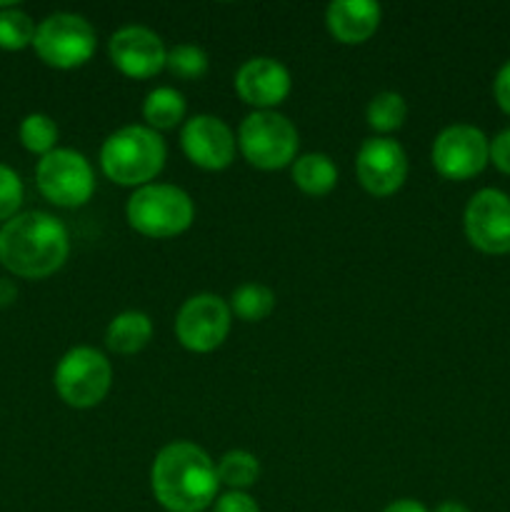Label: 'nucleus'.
I'll return each instance as SVG.
<instances>
[{
	"mask_svg": "<svg viewBox=\"0 0 510 512\" xmlns=\"http://www.w3.org/2000/svg\"><path fill=\"white\" fill-rule=\"evenodd\" d=\"M220 480L215 463L200 445L175 440L160 448L150 468V490L168 512H205L213 508Z\"/></svg>",
	"mask_w": 510,
	"mask_h": 512,
	"instance_id": "1",
	"label": "nucleus"
},
{
	"mask_svg": "<svg viewBox=\"0 0 510 512\" xmlns=\"http://www.w3.org/2000/svg\"><path fill=\"white\" fill-rule=\"evenodd\" d=\"M68 255V228L43 210L15 215L0 228V263L18 278H48L63 268Z\"/></svg>",
	"mask_w": 510,
	"mask_h": 512,
	"instance_id": "2",
	"label": "nucleus"
},
{
	"mask_svg": "<svg viewBox=\"0 0 510 512\" xmlns=\"http://www.w3.org/2000/svg\"><path fill=\"white\" fill-rule=\"evenodd\" d=\"M165 158L168 148L163 135L148 125H123L103 140L100 170L110 183L138 190L158 178Z\"/></svg>",
	"mask_w": 510,
	"mask_h": 512,
	"instance_id": "3",
	"label": "nucleus"
},
{
	"mask_svg": "<svg viewBox=\"0 0 510 512\" xmlns=\"http://www.w3.org/2000/svg\"><path fill=\"white\" fill-rule=\"evenodd\" d=\"M128 225L143 238H178L193 225L195 205L183 188L170 183H150L135 190L125 205Z\"/></svg>",
	"mask_w": 510,
	"mask_h": 512,
	"instance_id": "4",
	"label": "nucleus"
},
{
	"mask_svg": "<svg viewBox=\"0 0 510 512\" xmlns=\"http://www.w3.org/2000/svg\"><path fill=\"white\" fill-rule=\"evenodd\" d=\"M298 128L278 110H253L238 128V150L253 168L283 170L298 155Z\"/></svg>",
	"mask_w": 510,
	"mask_h": 512,
	"instance_id": "5",
	"label": "nucleus"
},
{
	"mask_svg": "<svg viewBox=\"0 0 510 512\" xmlns=\"http://www.w3.org/2000/svg\"><path fill=\"white\" fill-rule=\"evenodd\" d=\"M60 400L75 410L95 408L105 400L113 385V365L100 350L90 345L70 348L60 358L53 375Z\"/></svg>",
	"mask_w": 510,
	"mask_h": 512,
	"instance_id": "6",
	"label": "nucleus"
},
{
	"mask_svg": "<svg viewBox=\"0 0 510 512\" xmlns=\"http://www.w3.org/2000/svg\"><path fill=\"white\" fill-rule=\"evenodd\" d=\"M95 45V28L78 13H53L35 25L33 48L50 68H80L93 58Z\"/></svg>",
	"mask_w": 510,
	"mask_h": 512,
	"instance_id": "7",
	"label": "nucleus"
},
{
	"mask_svg": "<svg viewBox=\"0 0 510 512\" xmlns=\"http://www.w3.org/2000/svg\"><path fill=\"white\" fill-rule=\"evenodd\" d=\"M35 183L43 198L58 208H80L95 193L93 165L73 148H55L43 155L35 168Z\"/></svg>",
	"mask_w": 510,
	"mask_h": 512,
	"instance_id": "8",
	"label": "nucleus"
},
{
	"mask_svg": "<svg viewBox=\"0 0 510 512\" xmlns=\"http://www.w3.org/2000/svg\"><path fill=\"white\" fill-rule=\"evenodd\" d=\"M233 313L215 293L190 295L175 315V338L190 353H213L228 340Z\"/></svg>",
	"mask_w": 510,
	"mask_h": 512,
	"instance_id": "9",
	"label": "nucleus"
},
{
	"mask_svg": "<svg viewBox=\"0 0 510 512\" xmlns=\"http://www.w3.org/2000/svg\"><path fill=\"white\" fill-rule=\"evenodd\" d=\"M430 160L440 178L470 180L490 163V138L470 123L448 125L433 140Z\"/></svg>",
	"mask_w": 510,
	"mask_h": 512,
	"instance_id": "10",
	"label": "nucleus"
},
{
	"mask_svg": "<svg viewBox=\"0 0 510 512\" xmlns=\"http://www.w3.org/2000/svg\"><path fill=\"white\" fill-rule=\"evenodd\" d=\"M468 243L485 255L510 253V195L498 188H483L468 200L463 213Z\"/></svg>",
	"mask_w": 510,
	"mask_h": 512,
	"instance_id": "11",
	"label": "nucleus"
},
{
	"mask_svg": "<svg viewBox=\"0 0 510 512\" xmlns=\"http://www.w3.org/2000/svg\"><path fill=\"white\" fill-rule=\"evenodd\" d=\"M180 148L195 168L218 173V170L230 168L235 160L238 138L223 118L200 113L185 120L180 128Z\"/></svg>",
	"mask_w": 510,
	"mask_h": 512,
	"instance_id": "12",
	"label": "nucleus"
},
{
	"mask_svg": "<svg viewBox=\"0 0 510 512\" xmlns=\"http://www.w3.org/2000/svg\"><path fill=\"white\" fill-rule=\"evenodd\" d=\"M355 175L365 193L373 198H390L408 178V155L393 138H368L355 155Z\"/></svg>",
	"mask_w": 510,
	"mask_h": 512,
	"instance_id": "13",
	"label": "nucleus"
},
{
	"mask_svg": "<svg viewBox=\"0 0 510 512\" xmlns=\"http://www.w3.org/2000/svg\"><path fill=\"white\" fill-rule=\"evenodd\" d=\"M108 58L125 78L148 80L165 70L168 48L155 30L145 25H125L110 35Z\"/></svg>",
	"mask_w": 510,
	"mask_h": 512,
	"instance_id": "14",
	"label": "nucleus"
},
{
	"mask_svg": "<svg viewBox=\"0 0 510 512\" xmlns=\"http://www.w3.org/2000/svg\"><path fill=\"white\" fill-rule=\"evenodd\" d=\"M233 85L243 103L253 105L255 110H275L290 95L293 78L280 60L258 55L235 70Z\"/></svg>",
	"mask_w": 510,
	"mask_h": 512,
	"instance_id": "15",
	"label": "nucleus"
},
{
	"mask_svg": "<svg viewBox=\"0 0 510 512\" xmlns=\"http://www.w3.org/2000/svg\"><path fill=\"white\" fill-rule=\"evenodd\" d=\"M383 8L373 0H333L325 8V28L338 43L363 45L375 35Z\"/></svg>",
	"mask_w": 510,
	"mask_h": 512,
	"instance_id": "16",
	"label": "nucleus"
},
{
	"mask_svg": "<svg viewBox=\"0 0 510 512\" xmlns=\"http://www.w3.org/2000/svg\"><path fill=\"white\" fill-rule=\"evenodd\" d=\"M153 340V320L143 310H125L110 320L105 348L115 355H135Z\"/></svg>",
	"mask_w": 510,
	"mask_h": 512,
	"instance_id": "17",
	"label": "nucleus"
},
{
	"mask_svg": "<svg viewBox=\"0 0 510 512\" xmlns=\"http://www.w3.org/2000/svg\"><path fill=\"white\" fill-rule=\"evenodd\" d=\"M290 178L300 193L310 195V198H323V195L333 193V188L338 185V165L325 153H305L290 165Z\"/></svg>",
	"mask_w": 510,
	"mask_h": 512,
	"instance_id": "18",
	"label": "nucleus"
},
{
	"mask_svg": "<svg viewBox=\"0 0 510 512\" xmlns=\"http://www.w3.org/2000/svg\"><path fill=\"white\" fill-rule=\"evenodd\" d=\"M185 110H188V105H185L183 93L170 88V85L153 88L143 100V120L155 133L178 128L185 120Z\"/></svg>",
	"mask_w": 510,
	"mask_h": 512,
	"instance_id": "19",
	"label": "nucleus"
},
{
	"mask_svg": "<svg viewBox=\"0 0 510 512\" xmlns=\"http://www.w3.org/2000/svg\"><path fill=\"white\" fill-rule=\"evenodd\" d=\"M405 118H408V103L395 90H383V93L373 95L365 108V120L380 138H388L390 133L403 128Z\"/></svg>",
	"mask_w": 510,
	"mask_h": 512,
	"instance_id": "20",
	"label": "nucleus"
},
{
	"mask_svg": "<svg viewBox=\"0 0 510 512\" xmlns=\"http://www.w3.org/2000/svg\"><path fill=\"white\" fill-rule=\"evenodd\" d=\"M228 305L243 323H260L275 310V293L263 283H243L233 290Z\"/></svg>",
	"mask_w": 510,
	"mask_h": 512,
	"instance_id": "21",
	"label": "nucleus"
},
{
	"mask_svg": "<svg viewBox=\"0 0 510 512\" xmlns=\"http://www.w3.org/2000/svg\"><path fill=\"white\" fill-rule=\"evenodd\" d=\"M215 473L223 485L230 490H248L260 478V460L248 450H228L215 465Z\"/></svg>",
	"mask_w": 510,
	"mask_h": 512,
	"instance_id": "22",
	"label": "nucleus"
},
{
	"mask_svg": "<svg viewBox=\"0 0 510 512\" xmlns=\"http://www.w3.org/2000/svg\"><path fill=\"white\" fill-rule=\"evenodd\" d=\"M20 143L25 145V150L38 153L43 158V155L55 150V143H58V125L45 113L25 115L23 123H20Z\"/></svg>",
	"mask_w": 510,
	"mask_h": 512,
	"instance_id": "23",
	"label": "nucleus"
},
{
	"mask_svg": "<svg viewBox=\"0 0 510 512\" xmlns=\"http://www.w3.org/2000/svg\"><path fill=\"white\" fill-rule=\"evenodd\" d=\"M208 65V53L193 43L173 45L168 50V58H165V70L180 80H200L208 73Z\"/></svg>",
	"mask_w": 510,
	"mask_h": 512,
	"instance_id": "24",
	"label": "nucleus"
},
{
	"mask_svg": "<svg viewBox=\"0 0 510 512\" xmlns=\"http://www.w3.org/2000/svg\"><path fill=\"white\" fill-rule=\"evenodd\" d=\"M35 23L28 13L18 8L0 10V48L23 50L25 45H33Z\"/></svg>",
	"mask_w": 510,
	"mask_h": 512,
	"instance_id": "25",
	"label": "nucleus"
},
{
	"mask_svg": "<svg viewBox=\"0 0 510 512\" xmlns=\"http://www.w3.org/2000/svg\"><path fill=\"white\" fill-rule=\"evenodd\" d=\"M23 205V180L13 168L0 163V220L8 223Z\"/></svg>",
	"mask_w": 510,
	"mask_h": 512,
	"instance_id": "26",
	"label": "nucleus"
},
{
	"mask_svg": "<svg viewBox=\"0 0 510 512\" xmlns=\"http://www.w3.org/2000/svg\"><path fill=\"white\" fill-rule=\"evenodd\" d=\"M213 512H260L258 500L243 490H228L225 495L215 498Z\"/></svg>",
	"mask_w": 510,
	"mask_h": 512,
	"instance_id": "27",
	"label": "nucleus"
},
{
	"mask_svg": "<svg viewBox=\"0 0 510 512\" xmlns=\"http://www.w3.org/2000/svg\"><path fill=\"white\" fill-rule=\"evenodd\" d=\"M490 163H493L500 173L510 175V128L500 130V133L490 140Z\"/></svg>",
	"mask_w": 510,
	"mask_h": 512,
	"instance_id": "28",
	"label": "nucleus"
},
{
	"mask_svg": "<svg viewBox=\"0 0 510 512\" xmlns=\"http://www.w3.org/2000/svg\"><path fill=\"white\" fill-rule=\"evenodd\" d=\"M493 95L498 108L503 110L505 115H510V60H505V63L500 65L498 75H495Z\"/></svg>",
	"mask_w": 510,
	"mask_h": 512,
	"instance_id": "29",
	"label": "nucleus"
},
{
	"mask_svg": "<svg viewBox=\"0 0 510 512\" xmlns=\"http://www.w3.org/2000/svg\"><path fill=\"white\" fill-rule=\"evenodd\" d=\"M380 512H430L425 508L423 503H418V500H410V498H403V500H395V503L385 505Z\"/></svg>",
	"mask_w": 510,
	"mask_h": 512,
	"instance_id": "30",
	"label": "nucleus"
},
{
	"mask_svg": "<svg viewBox=\"0 0 510 512\" xmlns=\"http://www.w3.org/2000/svg\"><path fill=\"white\" fill-rule=\"evenodd\" d=\"M15 298H18V288L13 285V280L0 278V308H5V305L13 303Z\"/></svg>",
	"mask_w": 510,
	"mask_h": 512,
	"instance_id": "31",
	"label": "nucleus"
},
{
	"mask_svg": "<svg viewBox=\"0 0 510 512\" xmlns=\"http://www.w3.org/2000/svg\"><path fill=\"white\" fill-rule=\"evenodd\" d=\"M433 512H470V510L468 505L458 503V500H445V503H440Z\"/></svg>",
	"mask_w": 510,
	"mask_h": 512,
	"instance_id": "32",
	"label": "nucleus"
}]
</instances>
